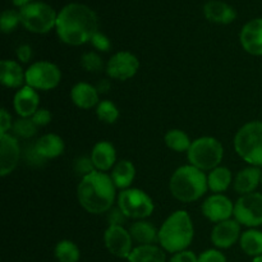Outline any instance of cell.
Here are the masks:
<instances>
[{
    "mask_svg": "<svg viewBox=\"0 0 262 262\" xmlns=\"http://www.w3.org/2000/svg\"><path fill=\"white\" fill-rule=\"evenodd\" d=\"M117 205L127 219L146 220L155 210L154 200L140 188L130 187L118 193Z\"/></svg>",
    "mask_w": 262,
    "mask_h": 262,
    "instance_id": "8",
    "label": "cell"
},
{
    "mask_svg": "<svg viewBox=\"0 0 262 262\" xmlns=\"http://www.w3.org/2000/svg\"><path fill=\"white\" fill-rule=\"evenodd\" d=\"M26 160H27L28 164H31V165H42L43 163H45V160H43L42 158H41L40 155L37 154V151L35 150V146H31V148H28L27 151H26Z\"/></svg>",
    "mask_w": 262,
    "mask_h": 262,
    "instance_id": "43",
    "label": "cell"
},
{
    "mask_svg": "<svg viewBox=\"0 0 262 262\" xmlns=\"http://www.w3.org/2000/svg\"><path fill=\"white\" fill-rule=\"evenodd\" d=\"M201 211L209 222L217 224L232 219L234 214V202L223 193H212L202 202Z\"/></svg>",
    "mask_w": 262,
    "mask_h": 262,
    "instance_id": "13",
    "label": "cell"
},
{
    "mask_svg": "<svg viewBox=\"0 0 262 262\" xmlns=\"http://www.w3.org/2000/svg\"><path fill=\"white\" fill-rule=\"evenodd\" d=\"M239 246L243 252L251 257L255 258L262 256V230L253 228L243 232L241 235Z\"/></svg>",
    "mask_w": 262,
    "mask_h": 262,
    "instance_id": "28",
    "label": "cell"
},
{
    "mask_svg": "<svg viewBox=\"0 0 262 262\" xmlns=\"http://www.w3.org/2000/svg\"><path fill=\"white\" fill-rule=\"evenodd\" d=\"M233 173L227 166H217L207 173V186L212 193H223L233 184Z\"/></svg>",
    "mask_w": 262,
    "mask_h": 262,
    "instance_id": "26",
    "label": "cell"
},
{
    "mask_svg": "<svg viewBox=\"0 0 262 262\" xmlns=\"http://www.w3.org/2000/svg\"><path fill=\"white\" fill-rule=\"evenodd\" d=\"M169 189L174 199L184 204L199 201L209 191L207 174L191 164L182 165L171 174Z\"/></svg>",
    "mask_w": 262,
    "mask_h": 262,
    "instance_id": "4",
    "label": "cell"
},
{
    "mask_svg": "<svg viewBox=\"0 0 262 262\" xmlns=\"http://www.w3.org/2000/svg\"><path fill=\"white\" fill-rule=\"evenodd\" d=\"M33 146L38 155L45 161L59 158L63 155L64 150H66L64 140L55 133H46V135L41 136L40 138L36 140Z\"/></svg>",
    "mask_w": 262,
    "mask_h": 262,
    "instance_id": "23",
    "label": "cell"
},
{
    "mask_svg": "<svg viewBox=\"0 0 262 262\" xmlns=\"http://www.w3.org/2000/svg\"><path fill=\"white\" fill-rule=\"evenodd\" d=\"M241 227L242 225L234 217L217 223L214 225L211 234H210L211 243L217 250H228V248L233 247L241 239V235H242Z\"/></svg>",
    "mask_w": 262,
    "mask_h": 262,
    "instance_id": "14",
    "label": "cell"
},
{
    "mask_svg": "<svg viewBox=\"0 0 262 262\" xmlns=\"http://www.w3.org/2000/svg\"><path fill=\"white\" fill-rule=\"evenodd\" d=\"M13 107L19 118H31L40 109V95L32 87L25 84L13 97Z\"/></svg>",
    "mask_w": 262,
    "mask_h": 262,
    "instance_id": "17",
    "label": "cell"
},
{
    "mask_svg": "<svg viewBox=\"0 0 262 262\" xmlns=\"http://www.w3.org/2000/svg\"><path fill=\"white\" fill-rule=\"evenodd\" d=\"M169 262H199V256L192 251L186 250L171 255Z\"/></svg>",
    "mask_w": 262,
    "mask_h": 262,
    "instance_id": "41",
    "label": "cell"
},
{
    "mask_svg": "<svg viewBox=\"0 0 262 262\" xmlns=\"http://www.w3.org/2000/svg\"><path fill=\"white\" fill-rule=\"evenodd\" d=\"M199 262H228L227 256L217 248H209L199 255Z\"/></svg>",
    "mask_w": 262,
    "mask_h": 262,
    "instance_id": "37",
    "label": "cell"
},
{
    "mask_svg": "<svg viewBox=\"0 0 262 262\" xmlns=\"http://www.w3.org/2000/svg\"><path fill=\"white\" fill-rule=\"evenodd\" d=\"M15 56H17V60L20 64L28 63L31 58H32V48L28 43H22L15 50Z\"/></svg>",
    "mask_w": 262,
    "mask_h": 262,
    "instance_id": "40",
    "label": "cell"
},
{
    "mask_svg": "<svg viewBox=\"0 0 262 262\" xmlns=\"http://www.w3.org/2000/svg\"><path fill=\"white\" fill-rule=\"evenodd\" d=\"M117 187L110 174L95 170L81 178L77 187V199L83 210L90 214H105L114 206Z\"/></svg>",
    "mask_w": 262,
    "mask_h": 262,
    "instance_id": "2",
    "label": "cell"
},
{
    "mask_svg": "<svg viewBox=\"0 0 262 262\" xmlns=\"http://www.w3.org/2000/svg\"><path fill=\"white\" fill-rule=\"evenodd\" d=\"M20 159V146L15 136L7 133L0 136V176H9L18 166Z\"/></svg>",
    "mask_w": 262,
    "mask_h": 262,
    "instance_id": "15",
    "label": "cell"
},
{
    "mask_svg": "<svg viewBox=\"0 0 262 262\" xmlns=\"http://www.w3.org/2000/svg\"><path fill=\"white\" fill-rule=\"evenodd\" d=\"M234 150L248 165L262 168V122H248L238 129Z\"/></svg>",
    "mask_w": 262,
    "mask_h": 262,
    "instance_id": "5",
    "label": "cell"
},
{
    "mask_svg": "<svg viewBox=\"0 0 262 262\" xmlns=\"http://www.w3.org/2000/svg\"><path fill=\"white\" fill-rule=\"evenodd\" d=\"M128 230L137 246L159 245V229L147 220H136L129 225Z\"/></svg>",
    "mask_w": 262,
    "mask_h": 262,
    "instance_id": "24",
    "label": "cell"
},
{
    "mask_svg": "<svg viewBox=\"0 0 262 262\" xmlns=\"http://www.w3.org/2000/svg\"><path fill=\"white\" fill-rule=\"evenodd\" d=\"M119 109L112 100H101L96 106V117L105 124H114L119 119Z\"/></svg>",
    "mask_w": 262,
    "mask_h": 262,
    "instance_id": "31",
    "label": "cell"
},
{
    "mask_svg": "<svg viewBox=\"0 0 262 262\" xmlns=\"http://www.w3.org/2000/svg\"><path fill=\"white\" fill-rule=\"evenodd\" d=\"M55 31L61 42L81 46L90 42L99 31V19L90 7L81 3H71L58 13Z\"/></svg>",
    "mask_w": 262,
    "mask_h": 262,
    "instance_id": "1",
    "label": "cell"
},
{
    "mask_svg": "<svg viewBox=\"0 0 262 262\" xmlns=\"http://www.w3.org/2000/svg\"><path fill=\"white\" fill-rule=\"evenodd\" d=\"M261 184H262V176H261Z\"/></svg>",
    "mask_w": 262,
    "mask_h": 262,
    "instance_id": "47",
    "label": "cell"
},
{
    "mask_svg": "<svg viewBox=\"0 0 262 262\" xmlns=\"http://www.w3.org/2000/svg\"><path fill=\"white\" fill-rule=\"evenodd\" d=\"M104 245L109 253L118 258H128L133 251L129 230L123 225H109L104 233Z\"/></svg>",
    "mask_w": 262,
    "mask_h": 262,
    "instance_id": "12",
    "label": "cell"
},
{
    "mask_svg": "<svg viewBox=\"0 0 262 262\" xmlns=\"http://www.w3.org/2000/svg\"><path fill=\"white\" fill-rule=\"evenodd\" d=\"M128 262H166L165 251L158 245L136 246L130 252Z\"/></svg>",
    "mask_w": 262,
    "mask_h": 262,
    "instance_id": "27",
    "label": "cell"
},
{
    "mask_svg": "<svg viewBox=\"0 0 262 262\" xmlns=\"http://www.w3.org/2000/svg\"><path fill=\"white\" fill-rule=\"evenodd\" d=\"M125 220H128L125 217V215L123 214L122 210L119 207H113L109 212H107V222L109 225H123Z\"/></svg>",
    "mask_w": 262,
    "mask_h": 262,
    "instance_id": "42",
    "label": "cell"
},
{
    "mask_svg": "<svg viewBox=\"0 0 262 262\" xmlns=\"http://www.w3.org/2000/svg\"><path fill=\"white\" fill-rule=\"evenodd\" d=\"M20 23L19 10L5 9L0 17V28L3 33H10L18 27Z\"/></svg>",
    "mask_w": 262,
    "mask_h": 262,
    "instance_id": "34",
    "label": "cell"
},
{
    "mask_svg": "<svg viewBox=\"0 0 262 262\" xmlns=\"http://www.w3.org/2000/svg\"><path fill=\"white\" fill-rule=\"evenodd\" d=\"M90 158L94 163L95 169L99 171H104V173L112 171L115 164L118 163L117 150L109 141H99L95 143Z\"/></svg>",
    "mask_w": 262,
    "mask_h": 262,
    "instance_id": "18",
    "label": "cell"
},
{
    "mask_svg": "<svg viewBox=\"0 0 262 262\" xmlns=\"http://www.w3.org/2000/svg\"><path fill=\"white\" fill-rule=\"evenodd\" d=\"M74 170L78 176H81V178L89 176L92 171H95L94 163H92L91 158H86V156H82V158H78L76 160V164H74Z\"/></svg>",
    "mask_w": 262,
    "mask_h": 262,
    "instance_id": "36",
    "label": "cell"
},
{
    "mask_svg": "<svg viewBox=\"0 0 262 262\" xmlns=\"http://www.w3.org/2000/svg\"><path fill=\"white\" fill-rule=\"evenodd\" d=\"M32 120L38 128L46 127L51 123V119H53V115H51L50 110L46 109V107H40L35 114L32 115Z\"/></svg>",
    "mask_w": 262,
    "mask_h": 262,
    "instance_id": "38",
    "label": "cell"
},
{
    "mask_svg": "<svg viewBox=\"0 0 262 262\" xmlns=\"http://www.w3.org/2000/svg\"><path fill=\"white\" fill-rule=\"evenodd\" d=\"M20 25L27 31L37 35L50 32L56 26L58 13L43 2H32L19 9Z\"/></svg>",
    "mask_w": 262,
    "mask_h": 262,
    "instance_id": "7",
    "label": "cell"
},
{
    "mask_svg": "<svg viewBox=\"0 0 262 262\" xmlns=\"http://www.w3.org/2000/svg\"><path fill=\"white\" fill-rule=\"evenodd\" d=\"M38 127L33 123L32 118H18L14 123H13V136L17 138H23V140H28L36 136Z\"/></svg>",
    "mask_w": 262,
    "mask_h": 262,
    "instance_id": "32",
    "label": "cell"
},
{
    "mask_svg": "<svg viewBox=\"0 0 262 262\" xmlns=\"http://www.w3.org/2000/svg\"><path fill=\"white\" fill-rule=\"evenodd\" d=\"M81 66L82 68L86 72L90 73H97V72H101L104 69V67H106L104 64V60L100 56V54L97 51H86L84 54H82L81 56Z\"/></svg>",
    "mask_w": 262,
    "mask_h": 262,
    "instance_id": "33",
    "label": "cell"
},
{
    "mask_svg": "<svg viewBox=\"0 0 262 262\" xmlns=\"http://www.w3.org/2000/svg\"><path fill=\"white\" fill-rule=\"evenodd\" d=\"M224 158V147L217 138L204 136L192 141L187 152V159L191 165L202 171H211L222 164Z\"/></svg>",
    "mask_w": 262,
    "mask_h": 262,
    "instance_id": "6",
    "label": "cell"
},
{
    "mask_svg": "<svg viewBox=\"0 0 262 262\" xmlns=\"http://www.w3.org/2000/svg\"><path fill=\"white\" fill-rule=\"evenodd\" d=\"M233 217L248 229L262 225V193L243 194L234 202Z\"/></svg>",
    "mask_w": 262,
    "mask_h": 262,
    "instance_id": "10",
    "label": "cell"
},
{
    "mask_svg": "<svg viewBox=\"0 0 262 262\" xmlns=\"http://www.w3.org/2000/svg\"><path fill=\"white\" fill-rule=\"evenodd\" d=\"M193 239L194 225L186 210L171 212L159 228V246L171 255L188 250Z\"/></svg>",
    "mask_w": 262,
    "mask_h": 262,
    "instance_id": "3",
    "label": "cell"
},
{
    "mask_svg": "<svg viewBox=\"0 0 262 262\" xmlns=\"http://www.w3.org/2000/svg\"><path fill=\"white\" fill-rule=\"evenodd\" d=\"M110 177H112L117 189H120V191L128 189L130 188L136 178V166L130 160L123 159L115 164L114 168L110 171Z\"/></svg>",
    "mask_w": 262,
    "mask_h": 262,
    "instance_id": "25",
    "label": "cell"
},
{
    "mask_svg": "<svg viewBox=\"0 0 262 262\" xmlns=\"http://www.w3.org/2000/svg\"><path fill=\"white\" fill-rule=\"evenodd\" d=\"M164 142H165L166 147L170 148L174 152H188L192 145L189 136L184 130L178 129V128L169 129L164 136Z\"/></svg>",
    "mask_w": 262,
    "mask_h": 262,
    "instance_id": "29",
    "label": "cell"
},
{
    "mask_svg": "<svg viewBox=\"0 0 262 262\" xmlns=\"http://www.w3.org/2000/svg\"><path fill=\"white\" fill-rule=\"evenodd\" d=\"M61 82V71L55 63L38 60L26 69V84L36 91H50Z\"/></svg>",
    "mask_w": 262,
    "mask_h": 262,
    "instance_id": "9",
    "label": "cell"
},
{
    "mask_svg": "<svg viewBox=\"0 0 262 262\" xmlns=\"http://www.w3.org/2000/svg\"><path fill=\"white\" fill-rule=\"evenodd\" d=\"M71 100L77 107L83 110L96 107L101 101L96 86L89 82H77L71 90Z\"/></svg>",
    "mask_w": 262,
    "mask_h": 262,
    "instance_id": "19",
    "label": "cell"
},
{
    "mask_svg": "<svg viewBox=\"0 0 262 262\" xmlns=\"http://www.w3.org/2000/svg\"><path fill=\"white\" fill-rule=\"evenodd\" d=\"M261 168L252 165L246 166V168H243L242 170H239L235 174V178L233 181L234 191L238 194H241V196L253 193V192H256L257 187L261 184Z\"/></svg>",
    "mask_w": 262,
    "mask_h": 262,
    "instance_id": "20",
    "label": "cell"
},
{
    "mask_svg": "<svg viewBox=\"0 0 262 262\" xmlns=\"http://www.w3.org/2000/svg\"><path fill=\"white\" fill-rule=\"evenodd\" d=\"M96 89L99 91V94H107L110 91V89H112V82H110V79H101L96 84Z\"/></svg>",
    "mask_w": 262,
    "mask_h": 262,
    "instance_id": "44",
    "label": "cell"
},
{
    "mask_svg": "<svg viewBox=\"0 0 262 262\" xmlns=\"http://www.w3.org/2000/svg\"><path fill=\"white\" fill-rule=\"evenodd\" d=\"M54 255L58 262H78L81 258V251L73 241L61 239L56 243Z\"/></svg>",
    "mask_w": 262,
    "mask_h": 262,
    "instance_id": "30",
    "label": "cell"
},
{
    "mask_svg": "<svg viewBox=\"0 0 262 262\" xmlns=\"http://www.w3.org/2000/svg\"><path fill=\"white\" fill-rule=\"evenodd\" d=\"M90 43L92 45V48L96 51H100V53H107V51L112 49V41L107 37L106 35H104L102 32L97 31L94 36H92Z\"/></svg>",
    "mask_w": 262,
    "mask_h": 262,
    "instance_id": "35",
    "label": "cell"
},
{
    "mask_svg": "<svg viewBox=\"0 0 262 262\" xmlns=\"http://www.w3.org/2000/svg\"><path fill=\"white\" fill-rule=\"evenodd\" d=\"M13 123L14 122L12 120L10 113L5 107H3L0 110V136L9 133V130L13 128Z\"/></svg>",
    "mask_w": 262,
    "mask_h": 262,
    "instance_id": "39",
    "label": "cell"
},
{
    "mask_svg": "<svg viewBox=\"0 0 262 262\" xmlns=\"http://www.w3.org/2000/svg\"><path fill=\"white\" fill-rule=\"evenodd\" d=\"M33 0H12L13 4L15 5V7H18L20 9V8L26 7L27 4H30V3H32Z\"/></svg>",
    "mask_w": 262,
    "mask_h": 262,
    "instance_id": "45",
    "label": "cell"
},
{
    "mask_svg": "<svg viewBox=\"0 0 262 262\" xmlns=\"http://www.w3.org/2000/svg\"><path fill=\"white\" fill-rule=\"evenodd\" d=\"M204 15L207 20L216 25H229L237 18V12L228 3L210 0L204 5Z\"/></svg>",
    "mask_w": 262,
    "mask_h": 262,
    "instance_id": "22",
    "label": "cell"
},
{
    "mask_svg": "<svg viewBox=\"0 0 262 262\" xmlns=\"http://www.w3.org/2000/svg\"><path fill=\"white\" fill-rule=\"evenodd\" d=\"M239 41L246 53L253 56H262V17L251 19L243 26Z\"/></svg>",
    "mask_w": 262,
    "mask_h": 262,
    "instance_id": "16",
    "label": "cell"
},
{
    "mask_svg": "<svg viewBox=\"0 0 262 262\" xmlns=\"http://www.w3.org/2000/svg\"><path fill=\"white\" fill-rule=\"evenodd\" d=\"M0 82L7 89L19 90L26 84V71L18 60L4 59L0 63Z\"/></svg>",
    "mask_w": 262,
    "mask_h": 262,
    "instance_id": "21",
    "label": "cell"
},
{
    "mask_svg": "<svg viewBox=\"0 0 262 262\" xmlns=\"http://www.w3.org/2000/svg\"><path fill=\"white\" fill-rule=\"evenodd\" d=\"M140 69V60L130 51H118L107 60L105 71L107 77L115 81H128L137 74Z\"/></svg>",
    "mask_w": 262,
    "mask_h": 262,
    "instance_id": "11",
    "label": "cell"
},
{
    "mask_svg": "<svg viewBox=\"0 0 262 262\" xmlns=\"http://www.w3.org/2000/svg\"><path fill=\"white\" fill-rule=\"evenodd\" d=\"M252 262H262V256H258V257H255Z\"/></svg>",
    "mask_w": 262,
    "mask_h": 262,
    "instance_id": "46",
    "label": "cell"
}]
</instances>
